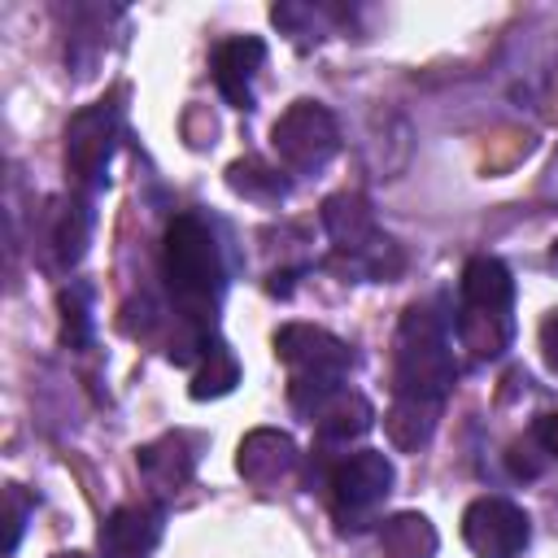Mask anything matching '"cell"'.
I'll return each instance as SVG.
<instances>
[{
    "label": "cell",
    "instance_id": "6da1fadb",
    "mask_svg": "<svg viewBox=\"0 0 558 558\" xmlns=\"http://www.w3.org/2000/svg\"><path fill=\"white\" fill-rule=\"evenodd\" d=\"M161 266H166V283L183 310V318L192 327H205V318H214V301L222 292V253L214 231L196 218V214H174L166 227V244H161Z\"/></svg>",
    "mask_w": 558,
    "mask_h": 558
},
{
    "label": "cell",
    "instance_id": "7a4b0ae2",
    "mask_svg": "<svg viewBox=\"0 0 558 558\" xmlns=\"http://www.w3.org/2000/svg\"><path fill=\"white\" fill-rule=\"evenodd\" d=\"M458 366L445 344V327L427 305H410L397 331V397L440 401Z\"/></svg>",
    "mask_w": 558,
    "mask_h": 558
},
{
    "label": "cell",
    "instance_id": "3957f363",
    "mask_svg": "<svg viewBox=\"0 0 558 558\" xmlns=\"http://www.w3.org/2000/svg\"><path fill=\"white\" fill-rule=\"evenodd\" d=\"M270 140H275L279 161L288 170H296V174L323 170L331 161V153L340 148L336 118L323 105H314V100H296L292 109H283L279 122H275V131H270Z\"/></svg>",
    "mask_w": 558,
    "mask_h": 558
},
{
    "label": "cell",
    "instance_id": "277c9868",
    "mask_svg": "<svg viewBox=\"0 0 558 558\" xmlns=\"http://www.w3.org/2000/svg\"><path fill=\"white\" fill-rule=\"evenodd\" d=\"M327 488H331V510L344 519V527H357V519L392 488V462L379 449H357L331 466Z\"/></svg>",
    "mask_w": 558,
    "mask_h": 558
},
{
    "label": "cell",
    "instance_id": "5b68a950",
    "mask_svg": "<svg viewBox=\"0 0 558 558\" xmlns=\"http://www.w3.org/2000/svg\"><path fill=\"white\" fill-rule=\"evenodd\" d=\"M527 536V514L506 497H480L462 510V541L480 558H514L523 554Z\"/></svg>",
    "mask_w": 558,
    "mask_h": 558
},
{
    "label": "cell",
    "instance_id": "8992f818",
    "mask_svg": "<svg viewBox=\"0 0 558 558\" xmlns=\"http://www.w3.org/2000/svg\"><path fill=\"white\" fill-rule=\"evenodd\" d=\"M275 353L292 366V379H340L353 362L349 344L336 340L323 327L310 323H288L275 331Z\"/></svg>",
    "mask_w": 558,
    "mask_h": 558
},
{
    "label": "cell",
    "instance_id": "52a82bcc",
    "mask_svg": "<svg viewBox=\"0 0 558 558\" xmlns=\"http://www.w3.org/2000/svg\"><path fill=\"white\" fill-rule=\"evenodd\" d=\"M113 135H118V122H113V109L105 100L74 113V122L65 131V166L78 183L92 187L105 179L109 157H113Z\"/></svg>",
    "mask_w": 558,
    "mask_h": 558
},
{
    "label": "cell",
    "instance_id": "ba28073f",
    "mask_svg": "<svg viewBox=\"0 0 558 558\" xmlns=\"http://www.w3.org/2000/svg\"><path fill=\"white\" fill-rule=\"evenodd\" d=\"M161 527H166V510L157 501L118 506L100 527V549L109 558H148L161 541Z\"/></svg>",
    "mask_w": 558,
    "mask_h": 558
},
{
    "label": "cell",
    "instance_id": "9c48e42d",
    "mask_svg": "<svg viewBox=\"0 0 558 558\" xmlns=\"http://www.w3.org/2000/svg\"><path fill=\"white\" fill-rule=\"evenodd\" d=\"M262 61H266V44L253 39V35L218 44V52H214V83L227 96V105L253 109V74L262 70Z\"/></svg>",
    "mask_w": 558,
    "mask_h": 558
},
{
    "label": "cell",
    "instance_id": "30bf717a",
    "mask_svg": "<svg viewBox=\"0 0 558 558\" xmlns=\"http://www.w3.org/2000/svg\"><path fill=\"white\" fill-rule=\"evenodd\" d=\"M323 227H327V235L336 240V248L353 253L357 262L384 240V235L375 231L371 205H366L362 196H353V192H340V196H327V201H323Z\"/></svg>",
    "mask_w": 558,
    "mask_h": 558
},
{
    "label": "cell",
    "instance_id": "8fae6325",
    "mask_svg": "<svg viewBox=\"0 0 558 558\" xmlns=\"http://www.w3.org/2000/svg\"><path fill=\"white\" fill-rule=\"evenodd\" d=\"M371 418H375L371 401L357 397V392H349L344 384L331 388V392L310 410V423L318 427L323 440H349V436H362V432L371 427Z\"/></svg>",
    "mask_w": 558,
    "mask_h": 558
},
{
    "label": "cell",
    "instance_id": "7c38bea8",
    "mask_svg": "<svg viewBox=\"0 0 558 558\" xmlns=\"http://www.w3.org/2000/svg\"><path fill=\"white\" fill-rule=\"evenodd\" d=\"M458 292H462V305L466 310H510L514 279H510V270L497 257H471L462 266Z\"/></svg>",
    "mask_w": 558,
    "mask_h": 558
},
{
    "label": "cell",
    "instance_id": "4fadbf2b",
    "mask_svg": "<svg viewBox=\"0 0 558 558\" xmlns=\"http://www.w3.org/2000/svg\"><path fill=\"white\" fill-rule=\"evenodd\" d=\"M292 462H296V449H292V440H288L283 432L262 427V432H253V436L240 445V475H248L253 484L279 480Z\"/></svg>",
    "mask_w": 558,
    "mask_h": 558
},
{
    "label": "cell",
    "instance_id": "5bb4252c",
    "mask_svg": "<svg viewBox=\"0 0 558 558\" xmlns=\"http://www.w3.org/2000/svg\"><path fill=\"white\" fill-rule=\"evenodd\" d=\"M510 310H466L458 314V340L475 357H497L510 344Z\"/></svg>",
    "mask_w": 558,
    "mask_h": 558
},
{
    "label": "cell",
    "instance_id": "9a60e30c",
    "mask_svg": "<svg viewBox=\"0 0 558 558\" xmlns=\"http://www.w3.org/2000/svg\"><path fill=\"white\" fill-rule=\"evenodd\" d=\"M384 558H432L436 554V527L423 514H392L379 527Z\"/></svg>",
    "mask_w": 558,
    "mask_h": 558
},
{
    "label": "cell",
    "instance_id": "2e32d148",
    "mask_svg": "<svg viewBox=\"0 0 558 558\" xmlns=\"http://www.w3.org/2000/svg\"><path fill=\"white\" fill-rule=\"evenodd\" d=\"M436 414V401H418V397H397V405L384 414V427H388V440L397 449H418L427 436H432V418Z\"/></svg>",
    "mask_w": 558,
    "mask_h": 558
},
{
    "label": "cell",
    "instance_id": "e0dca14e",
    "mask_svg": "<svg viewBox=\"0 0 558 558\" xmlns=\"http://www.w3.org/2000/svg\"><path fill=\"white\" fill-rule=\"evenodd\" d=\"M140 466L153 484H183L192 475V453L183 449V436H161L157 445L140 449Z\"/></svg>",
    "mask_w": 558,
    "mask_h": 558
},
{
    "label": "cell",
    "instance_id": "ac0fdd59",
    "mask_svg": "<svg viewBox=\"0 0 558 558\" xmlns=\"http://www.w3.org/2000/svg\"><path fill=\"white\" fill-rule=\"evenodd\" d=\"M235 384H240V366H235L231 349H227L222 340H214L209 353L201 357V371L192 375V397H196V401H205V397H222V392H231Z\"/></svg>",
    "mask_w": 558,
    "mask_h": 558
},
{
    "label": "cell",
    "instance_id": "d6986e66",
    "mask_svg": "<svg viewBox=\"0 0 558 558\" xmlns=\"http://www.w3.org/2000/svg\"><path fill=\"white\" fill-rule=\"evenodd\" d=\"M87 235H92V209H87V205H61V214H57V231H52V244H57V257H61L65 266L83 257Z\"/></svg>",
    "mask_w": 558,
    "mask_h": 558
},
{
    "label": "cell",
    "instance_id": "ffe728a7",
    "mask_svg": "<svg viewBox=\"0 0 558 558\" xmlns=\"http://www.w3.org/2000/svg\"><path fill=\"white\" fill-rule=\"evenodd\" d=\"M227 179H231V187L235 192H244V196H257V201H279L283 192H288V183L279 179V170H270V166H262V161H235L231 170H227Z\"/></svg>",
    "mask_w": 558,
    "mask_h": 558
},
{
    "label": "cell",
    "instance_id": "44dd1931",
    "mask_svg": "<svg viewBox=\"0 0 558 558\" xmlns=\"http://www.w3.org/2000/svg\"><path fill=\"white\" fill-rule=\"evenodd\" d=\"M57 305H61L65 340H70V344H87V331H92V323H87V288H78V283L61 288Z\"/></svg>",
    "mask_w": 558,
    "mask_h": 558
},
{
    "label": "cell",
    "instance_id": "7402d4cb",
    "mask_svg": "<svg viewBox=\"0 0 558 558\" xmlns=\"http://www.w3.org/2000/svg\"><path fill=\"white\" fill-rule=\"evenodd\" d=\"M4 501H9V536H4V554H13L17 549V536H22V519H26V501H22V493L9 484V493H4Z\"/></svg>",
    "mask_w": 558,
    "mask_h": 558
},
{
    "label": "cell",
    "instance_id": "603a6c76",
    "mask_svg": "<svg viewBox=\"0 0 558 558\" xmlns=\"http://www.w3.org/2000/svg\"><path fill=\"white\" fill-rule=\"evenodd\" d=\"M532 440H536L549 458H558V410H549V414H541V418L532 423Z\"/></svg>",
    "mask_w": 558,
    "mask_h": 558
},
{
    "label": "cell",
    "instance_id": "cb8c5ba5",
    "mask_svg": "<svg viewBox=\"0 0 558 558\" xmlns=\"http://www.w3.org/2000/svg\"><path fill=\"white\" fill-rule=\"evenodd\" d=\"M541 357H545V366L558 375V310L545 314V323H541Z\"/></svg>",
    "mask_w": 558,
    "mask_h": 558
},
{
    "label": "cell",
    "instance_id": "d4e9b609",
    "mask_svg": "<svg viewBox=\"0 0 558 558\" xmlns=\"http://www.w3.org/2000/svg\"><path fill=\"white\" fill-rule=\"evenodd\" d=\"M57 558H83V554H57Z\"/></svg>",
    "mask_w": 558,
    "mask_h": 558
}]
</instances>
